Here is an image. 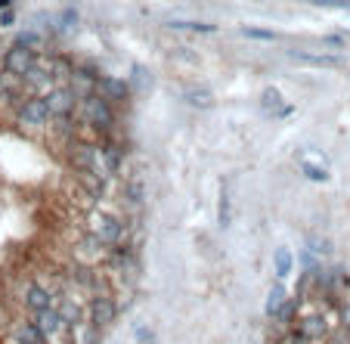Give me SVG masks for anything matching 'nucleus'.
I'll use <instances>...</instances> for the list:
<instances>
[{
    "label": "nucleus",
    "instance_id": "obj_1",
    "mask_svg": "<svg viewBox=\"0 0 350 344\" xmlns=\"http://www.w3.org/2000/svg\"><path fill=\"white\" fill-rule=\"evenodd\" d=\"M75 115H78L81 124L93 127V131L99 133H109L115 124V109H112V100H106L99 90L87 93V96H81L78 109H75Z\"/></svg>",
    "mask_w": 350,
    "mask_h": 344
},
{
    "label": "nucleus",
    "instance_id": "obj_2",
    "mask_svg": "<svg viewBox=\"0 0 350 344\" xmlns=\"http://www.w3.org/2000/svg\"><path fill=\"white\" fill-rule=\"evenodd\" d=\"M72 161L78 165V171H90V174H99V177H112L115 174V165L109 161L106 146L99 143H75Z\"/></svg>",
    "mask_w": 350,
    "mask_h": 344
},
{
    "label": "nucleus",
    "instance_id": "obj_3",
    "mask_svg": "<svg viewBox=\"0 0 350 344\" xmlns=\"http://www.w3.org/2000/svg\"><path fill=\"white\" fill-rule=\"evenodd\" d=\"M87 233H93L96 239H103V242H109V245L124 242V236H127L124 224H121L112 211H103V208H90V211H87Z\"/></svg>",
    "mask_w": 350,
    "mask_h": 344
},
{
    "label": "nucleus",
    "instance_id": "obj_4",
    "mask_svg": "<svg viewBox=\"0 0 350 344\" xmlns=\"http://www.w3.org/2000/svg\"><path fill=\"white\" fill-rule=\"evenodd\" d=\"M50 118H53V112H50L44 96H28L16 106V121H19V127H28V131H44L50 124Z\"/></svg>",
    "mask_w": 350,
    "mask_h": 344
},
{
    "label": "nucleus",
    "instance_id": "obj_5",
    "mask_svg": "<svg viewBox=\"0 0 350 344\" xmlns=\"http://www.w3.org/2000/svg\"><path fill=\"white\" fill-rule=\"evenodd\" d=\"M109 252H112V245L103 242V239H96L93 233H84V236L78 239V245H75V261H81V264H106Z\"/></svg>",
    "mask_w": 350,
    "mask_h": 344
},
{
    "label": "nucleus",
    "instance_id": "obj_6",
    "mask_svg": "<svg viewBox=\"0 0 350 344\" xmlns=\"http://www.w3.org/2000/svg\"><path fill=\"white\" fill-rule=\"evenodd\" d=\"M87 317H90L93 329H106V326H112L115 317H118V304H115L109 295L96 291V295H90V304H87Z\"/></svg>",
    "mask_w": 350,
    "mask_h": 344
},
{
    "label": "nucleus",
    "instance_id": "obj_7",
    "mask_svg": "<svg viewBox=\"0 0 350 344\" xmlns=\"http://www.w3.org/2000/svg\"><path fill=\"white\" fill-rule=\"evenodd\" d=\"M34 66H38V53L28 50V47H22V44H13L7 50V56H3V72L16 75V78H25Z\"/></svg>",
    "mask_w": 350,
    "mask_h": 344
},
{
    "label": "nucleus",
    "instance_id": "obj_8",
    "mask_svg": "<svg viewBox=\"0 0 350 344\" xmlns=\"http://www.w3.org/2000/svg\"><path fill=\"white\" fill-rule=\"evenodd\" d=\"M44 100H46V106H50V112L53 115H72L75 109H78L81 96H78V90H75L72 84H56Z\"/></svg>",
    "mask_w": 350,
    "mask_h": 344
},
{
    "label": "nucleus",
    "instance_id": "obj_9",
    "mask_svg": "<svg viewBox=\"0 0 350 344\" xmlns=\"http://www.w3.org/2000/svg\"><path fill=\"white\" fill-rule=\"evenodd\" d=\"M25 307H28L31 313L46 310V307H56V295L46 289L44 282H31V285L25 289Z\"/></svg>",
    "mask_w": 350,
    "mask_h": 344
},
{
    "label": "nucleus",
    "instance_id": "obj_10",
    "mask_svg": "<svg viewBox=\"0 0 350 344\" xmlns=\"http://www.w3.org/2000/svg\"><path fill=\"white\" fill-rule=\"evenodd\" d=\"M78 189L84 192L90 202L103 199L109 192V177H99V174H90V171H81L78 174Z\"/></svg>",
    "mask_w": 350,
    "mask_h": 344
},
{
    "label": "nucleus",
    "instance_id": "obj_11",
    "mask_svg": "<svg viewBox=\"0 0 350 344\" xmlns=\"http://www.w3.org/2000/svg\"><path fill=\"white\" fill-rule=\"evenodd\" d=\"M295 335H304V338H325L329 335V319L323 317V313H310V317H304L301 323H297Z\"/></svg>",
    "mask_w": 350,
    "mask_h": 344
},
{
    "label": "nucleus",
    "instance_id": "obj_12",
    "mask_svg": "<svg viewBox=\"0 0 350 344\" xmlns=\"http://www.w3.org/2000/svg\"><path fill=\"white\" fill-rule=\"evenodd\" d=\"M34 323H38V329L44 332L46 338H53V335H59L62 329H68V326L62 323V317H59V310H56V307L38 310V313H34Z\"/></svg>",
    "mask_w": 350,
    "mask_h": 344
},
{
    "label": "nucleus",
    "instance_id": "obj_13",
    "mask_svg": "<svg viewBox=\"0 0 350 344\" xmlns=\"http://www.w3.org/2000/svg\"><path fill=\"white\" fill-rule=\"evenodd\" d=\"M183 100L189 103L192 109H211L214 106V93L208 90V87H202V84H192V87H186L183 90Z\"/></svg>",
    "mask_w": 350,
    "mask_h": 344
},
{
    "label": "nucleus",
    "instance_id": "obj_14",
    "mask_svg": "<svg viewBox=\"0 0 350 344\" xmlns=\"http://www.w3.org/2000/svg\"><path fill=\"white\" fill-rule=\"evenodd\" d=\"M13 338L19 344H46V335L38 329V323H19L13 329Z\"/></svg>",
    "mask_w": 350,
    "mask_h": 344
},
{
    "label": "nucleus",
    "instance_id": "obj_15",
    "mask_svg": "<svg viewBox=\"0 0 350 344\" xmlns=\"http://www.w3.org/2000/svg\"><path fill=\"white\" fill-rule=\"evenodd\" d=\"M106 100H124L127 93H131V87L124 84V81H118V78H99V87H96Z\"/></svg>",
    "mask_w": 350,
    "mask_h": 344
},
{
    "label": "nucleus",
    "instance_id": "obj_16",
    "mask_svg": "<svg viewBox=\"0 0 350 344\" xmlns=\"http://www.w3.org/2000/svg\"><path fill=\"white\" fill-rule=\"evenodd\" d=\"M291 59L295 62H304V66H323V68H332V66H338V56H319V53H307V50H291Z\"/></svg>",
    "mask_w": 350,
    "mask_h": 344
},
{
    "label": "nucleus",
    "instance_id": "obj_17",
    "mask_svg": "<svg viewBox=\"0 0 350 344\" xmlns=\"http://www.w3.org/2000/svg\"><path fill=\"white\" fill-rule=\"evenodd\" d=\"M56 310H59L62 323H66L68 329H75V326L81 323V317H84V310H81V304H78V301H62V304L56 307Z\"/></svg>",
    "mask_w": 350,
    "mask_h": 344
},
{
    "label": "nucleus",
    "instance_id": "obj_18",
    "mask_svg": "<svg viewBox=\"0 0 350 344\" xmlns=\"http://www.w3.org/2000/svg\"><path fill=\"white\" fill-rule=\"evenodd\" d=\"M167 28H177V31H198V34H214L217 31V25H211V22H186V19H171Z\"/></svg>",
    "mask_w": 350,
    "mask_h": 344
},
{
    "label": "nucleus",
    "instance_id": "obj_19",
    "mask_svg": "<svg viewBox=\"0 0 350 344\" xmlns=\"http://www.w3.org/2000/svg\"><path fill=\"white\" fill-rule=\"evenodd\" d=\"M307 248H310L317 258H332V252H335V245H332L325 236H317V233L307 236Z\"/></svg>",
    "mask_w": 350,
    "mask_h": 344
},
{
    "label": "nucleus",
    "instance_id": "obj_20",
    "mask_svg": "<svg viewBox=\"0 0 350 344\" xmlns=\"http://www.w3.org/2000/svg\"><path fill=\"white\" fill-rule=\"evenodd\" d=\"M232 220V202H230V183L220 186V211H217V224L220 226H230Z\"/></svg>",
    "mask_w": 350,
    "mask_h": 344
},
{
    "label": "nucleus",
    "instance_id": "obj_21",
    "mask_svg": "<svg viewBox=\"0 0 350 344\" xmlns=\"http://www.w3.org/2000/svg\"><path fill=\"white\" fill-rule=\"evenodd\" d=\"M282 304H285V285L276 282V285L270 289V295H267V317H276Z\"/></svg>",
    "mask_w": 350,
    "mask_h": 344
},
{
    "label": "nucleus",
    "instance_id": "obj_22",
    "mask_svg": "<svg viewBox=\"0 0 350 344\" xmlns=\"http://www.w3.org/2000/svg\"><path fill=\"white\" fill-rule=\"evenodd\" d=\"M260 106H264L267 112L279 115V109L285 106V103H282V93H279L276 87H267V90H264V96H260Z\"/></svg>",
    "mask_w": 350,
    "mask_h": 344
},
{
    "label": "nucleus",
    "instance_id": "obj_23",
    "mask_svg": "<svg viewBox=\"0 0 350 344\" xmlns=\"http://www.w3.org/2000/svg\"><path fill=\"white\" fill-rule=\"evenodd\" d=\"M273 267H276V276L279 279L288 276V270H291V252H288V248H279V252L273 254Z\"/></svg>",
    "mask_w": 350,
    "mask_h": 344
},
{
    "label": "nucleus",
    "instance_id": "obj_24",
    "mask_svg": "<svg viewBox=\"0 0 350 344\" xmlns=\"http://www.w3.org/2000/svg\"><path fill=\"white\" fill-rule=\"evenodd\" d=\"M16 44H22V47H28V50H34V53H38L40 47H44V40H40L38 31H22L19 38H16Z\"/></svg>",
    "mask_w": 350,
    "mask_h": 344
},
{
    "label": "nucleus",
    "instance_id": "obj_25",
    "mask_svg": "<svg viewBox=\"0 0 350 344\" xmlns=\"http://www.w3.org/2000/svg\"><path fill=\"white\" fill-rule=\"evenodd\" d=\"M245 38H254V40H276V34L267 31V28H254V25H245L242 28Z\"/></svg>",
    "mask_w": 350,
    "mask_h": 344
},
{
    "label": "nucleus",
    "instance_id": "obj_26",
    "mask_svg": "<svg viewBox=\"0 0 350 344\" xmlns=\"http://www.w3.org/2000/svg\"><path fill=\"white\" fill-rule=\"evenodd\" d=\"M127 199H131L133 205H143V183H139V180L127 183Z\"/></svg>",
    "mask_w": 350,
    "mask_h": 344
},
{
    "label": "nucleus",
    "instance_id": "obj_27",
    "mask_svg": "<svg viewBox=\"0 0 350 344\" xmlns=\"http://www.w3.org/2000/svg\"><path fill=\"white\" fill-rule=\"evenodd\" d=\"M301 171H304L310 180H323V183H325V180H329V174H325V168H313V165H307V161H301Z\"/></svg>",
    "mask_w": 350,
    "mask_h": 344
},
{
    "label": "nucleus",
    "instance_id": "obj_28",
    "mask_svg": "<svg viewBox=\"0 0 350 344\" xmlns=\"http://www.w3.org/2000/svg\"><path fill=\"white\" fill-rule=\"evenodd\" d=\"M59 28H62V31H72V28H78V13H75V10H68V13H62Z\"/></svg>",
    "mask_w": 350,
    "mask_h": 344
},
{
    "label": "nucleus",
    "instance_id": "obj_29",
    "mask_svg": "<svg viewBox=\"0 0 350 344\" xmlns=\"http://www.w3.org/2000/svg\"><path fill=\"white\" fill-rule=\"evenodd\" d=\"M313 7H335V10H350V0H310Z\"/></svg>",
    "mask_w": 350,
    "mask_h": 344
},
{
    "label": "nucleus",
    "instance_id": "obj_30",
    "mask_svg": "<svg viewBox=\"0 0 350 344\" xmlns=\"http://www.w3.org/2000/svg\"><path fill=\"white\" fill-rule=\"evenodd\" d=\"M13 22H16V10L13 7H3V10H0V25L7 28V25H13Z\"/></svg>",
    "mask_w": 350,
    "mask_h": 344
},
{
    "label": "nucleus",
    "instance_id": "obj_31",
    "mask_svg": "<svg viewBox=\"0 0 350 344\" xmlns=\"http://www.w3.org/2000/svg\"><path fill=\"white\" fill-rule=\"evenodd\" d=\"M301 264H304V267H313V264H317V254H313L310 248H307V252H301Z\"/></svg>",
    "mask_w": 350,
    "mask_h": 344
},
{
    "label": "nucleus",
    "instance_id": "obj_32",
    "mask_svg": "<svg viewBox=\"0 0 350 344\" xmlns=\"http://www.w3.org/2000/svg\"><path fill=\"white\" fill-rule=\"evenodd\" d=\"M341 323H344V329L350 332V304H341Z\"/></svg>",
    "mask_w": 350,
    "mask_h": 344
},
{
    "label": "nucleus",
    "instance_id": "obj_33",
    "mask_svg": "<svg viewBox=\"0 0 350 344\" xmlns=\"http://www.w3.org/2000/svg\"><path fill=\"white\" fill-rule=\"evenodd\" d=\"M325 44H329V47H344V40L335 38V34H329V38H325Z\"/></svg>",
    "mask_w": 350,
    "mask_h": 344
},
{
    "label": "nucleus",
    "instance_id": "obj_34",
    "mask_svg": "<svg viewBox=\"0 0 350 344\" xmlns=\"http://www.w3.org/2000/svg\"><path fill=\"white\" fill-rule=\"evenodd\" d=\"M288 344H313V338H304V335H295Z\"/></svg>",
    "mask_w": 350,
    "mask_h": 344
},
{
    "label": "nucleus",
    "instance_id": "obj_35",
    "mask_svg": "<svg viewBox=\"0 0 350 344\" xmlns=\"http://www.w3.org/2000/svg\"><path fill=\"white\" fill-rule=\"evenodd\" d=\"M10 3H13V0H0V10H3V7H10Z\"/></svg>",
    "mask_w": 350,
    "mask_h": 344
}]
</instances>
